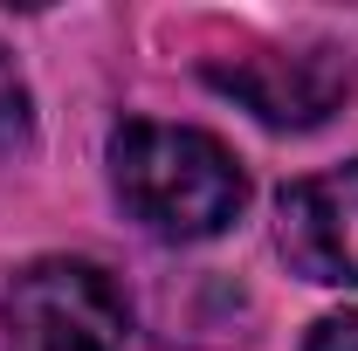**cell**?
<instances>
[{
    "label": "cell",
    "instance_id": "cell-6",
    "mask_svg": "<svg viewBox=\"0 0 358 351\" xmlns=\"http://www.w3.org/2000/svg\"><path fill=\"white\" fill-rule=\"evenodd\" d=\"M303 351H358V310H338V317H324L310 338H303Z\"/></svg>",
    "mask_w": 358,
    "mask_h": 351
},
{
    "label": "cell",
    "instance_id": "cell-3",
    "mask_svg": "<svg viewBox=\"0 0 358 351\" xmlns=\"http://www.w3.org/2000/svg\"><path fill=\"white\" fill-rule=\"evenodd\" d=\"M275 241L296 275L331 282V289H358V159L289 179L275 200Z\"/></svg>",
    "mask_w": 358,
    "mask_h": 351
},
{
    "label": "cell",
    "instance_id": "cell-1",
    "mask_svg": "<svg viewBox=\"0 0 358 351\" xmlns=\"http://www.w3.org/2000/svg\"><path fill=\"white\" fill-rule=\"evenodd\" d=\"M110 186L138 227L159 241H207L241 214L248 179L214 131L131 117L110 131Z\"/></svg>",
    "mask_w": 358,
    "mask_h": 351
},
{
    "label": "cell",
    "instance_id": "cell-4",
    "mask_svg": "<svg viewBox=\"0 0 358 351\" xmlns=\"http://www.w3.org/2000/svg\"><path fill=\"white\" fill-rule=\"evenodd\" d=\"M207 83L241 96L262 124L275 131H310L324 124L345 89H352V62L338 48H303V55H282V48H262V55H234V62H214Z\"/></svg>",
    "mask_w": 358,
    "mask_h": 351
},
{
    "label": "cell",
    "instance_id": "cell-5",
    "mask_svg": "<svg viewBox=\"0 0 358 351\" xmlns=\"http://www.w3.org/2000/svg\"><path fill=\"white\" fill-rule=\"evenodd\" d=\"M28 83H21V69H14V55L0 48V152H21L28 145Z\"/></svg>",
    "mask_w": 358,
    "mask_h": 351
},
{
    "label": "cell",
    "instance_id": "cell-2",
    "mask_svg": "<svg viewBox=\"0 0 358 351\" xmlns=\"http://www.w3.org/2000/svg\"><path fill=\"white\" fill-rule=\"evenodd\" d=\"M7 351H124L131 310L96 262L42 255L7 282Z\"/></svg>",
    "mask_w": 358,
    "mask_h": 351
}]
</instances>
